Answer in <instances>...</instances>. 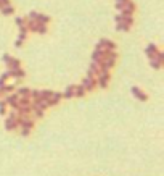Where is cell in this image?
Here are the masks:
<instances>
[{"mask_svg":"<svg viewBox=\"0 0 164 176\" xmlns=\"http://www.w3.org/2000/svg\"><path fill=\"white\" fill-rule=\"evenodd\" d=\"M53 91H40V99L42 100H48L50 97H52Z\"/></svg>","mask_w":164,"mask_h":176,"instance_id":"83f0119b","label":"cell"},{"mask_svg":"<svg viewBox=\"0 0 164 176\" xmlns=\"http://www.w3.org/2000/svg\"><path fill=\"white\" fill-rule=\"evenodd\" d=\"M95 81H97V87L106 89L109 84V71H100V73L95 76Z\"/></svg>","mask_w":164,"mask_h":176,"instance_id":"6da1fadb","label":"cell"},{"mask_svg":"<svg viewBox=\"0 0 164 176\" xmlns=\"http://www.w3.org/2000/svg\"><path fill=\"white\" fill-rule=\"evenodd\" d=\"M100 71H111V68L114 66V60H109V58H103V60L98 63Z\"/></svg>","mask_w":164,"mask_h":176,"instance_id":"8992f818","label":"cell"},{"mask_svg":"<svg viewBox=\"0 0 164 176\" xmlns=\"http://www.w3.org/2000/svg\"><path fill=\"white\" fill-rule=\"evenodd\" d=\"M98 73H100V66H98V63L92 61V65L88 66V70H87V76H88V78H95Z\"/></svg>","mask_w":164,"mask_h":176,"instance_id":"8fae6325","label":"cell"},{"mask_svg":"<svg viewBox=\"0 0 164 176\" xmlns=\"http://www.w3.org/2000/svg\"><path fill=\"white\" fill-rule=\"evenodd\" d=\"M13 91H15V86H13V84H3V86H0V92H2V95L3 94H11Z\"/></svg>","mask_w":164,"mask_h":176,"instance_id":"e0dca14e","label":"cell"},{"mask_svg":"<svg viewBox=\"0 0 164 176\" xmlns=\"http://www.w3.org/2000/svg\"><path fill=\"white\" fill-rule=\"evenodd\" d=\"M85 94H87V91H85V87L82 84L74 86V97H84Z\"/></svg>","mask_w":164,"mask_h":176,"instance_id":"4fadbf2b","label":"cell"},{"mask_svg":"<svg viewBox=\"0 0 164 176\" xmlns=\"http://www.w3.org/2000/svg\"><path fill=\"white\" fill-rule=\"evenodd\" d=\"M8 74L10 78H15V79H23L26 76L24 70L23 68H16V70H8Z\"/></svg>","mask_w":164,"mask_h":176,"instance_id":"9c48e42d","label":"cell"},{"mask_svg":"<svg viewBox=\"0 0 164 176\" xmlns=\"http://www.w3.org/2000/svg\"><path fill=\"white\" fill-rule=\"evenodd\" d=\"M29 133H31V129H27V128H21V136H29Z\"/></svg>","mask_w":164,"mask_h":176,"instance_id":"e575fe53","label":"cell"},{"mask_svg":"<svg viewBox=\"0 0 164 176\" xmlns=\"http://www.w3.org/2000/svg\"><path fill=\"white\" fill-rule=\"evenodd\" d=\"M10 78V74H8V71H5V73H2V76H0V86H3L5 84V81Z\"/></svg>","mask_w":164,"mask_h":176,"instance_id":"f546056e","label":"cell"},{"mask_svg":"<svg viewBox=\"0 0 164 176\" xmlns=\"http://www.w3.org/2000/svg\"><path fill=\"white\" fill-rule=\"evenodd\" d=\"M0 8H2V3H0Z\"/></svg>","mask_w":164,"mask_h":176,"instance_id":"ab89813d","label":"cell"},{"mask_svg":"<svg viewBox=\"0 0 164 176\" xmlns=\"http://www.w3.org/2000/svg\"><path fill=\"white\" fill-rule=\"evenodd\" d=\"M32 110V113L36 115V118H42L43 116V110H40V108H31Z\"/></svg>","mask_w":164,"mask_h":176,"instance_id":"f1b7e54d","label":"cell"},{"mask_svg":"<svg viewBox=\"0 0 164 176\" xmlns=\"http://www.w3.org/2000/svg\"><path fill=\"white\" fill-rule=\"evenodd\" d=\"M16 116H18V113H16V112L6 113V120H16Z\"/></svg>","mask_w":164,"mask_h":176,"instance_id":"836d02e7","label":"cell"},{"mask_svg":"<svg viewBox=\"0 0 164 176\" xmlns=\"http://www.w3.org/2000/svg\"><path fill=\"white\" fill-rule=\"evenodd\" d=\"M0 3H2V6H6V5H11V3H10V0H0Z\"/></svg>","mask_w":164,"mask_h":176,"instance_id":"74e56055","label":"cell"},{"mask_svg":"<svg viewBox=\"0 0 164 176\" xmlns=\"http://www.w3.org/2000/svg\"><path fill=\"white\" fill-rule=\"evenodd\" d=\"M114 19H116V23H122V21H124V16H122L121 13H119V15H116V16H114Z\"/></svg>","mask_w":164,"mask_h":176,"instance_id":"d590c367","label":"cell"},{"mask_svg":"<svg viewBox=\"0 0 164 176\" xmlns=\"http://www.w3.org/2000/svg\"><path fill=\"white\" fill-rule=\"evenodd\" d=\"M156 52H158V47H156L155 44H148V45H146V55H148V58H155Z\"/></svg>","mask_w":164,"mask_h":176,"instance_id":"5bb4252c","label":"cell"},{"mask_svg":"<svg viewBox=\"0 0 164 176\" xmlns=\"http://www.w3.org/2000/svg\"><path fill=\"white\" fill-rule=\"evenodd\" d=\"M114 42L109 39H100V42L97 44V49H103V50H114Z\"/></svg>","mask_w":164,"mask_h":176,"instance_id":"5b68a950","label":"cell"},{"mask_svg":"<svg viewBox=\"0 0 164 176\" xmlns=\"http://www.w3.org/2000/svg\"><path fill=\"white\" fill-rule=\"evenodd\" d=\"M116 2H121V3H127L129 0H116Z\"/></svg>","mask_w":164,"mask_h":176,"instance_id":"f35d334b","label":"cell"},{"mask_svg":"<svg viewBox=\"0 0 164 176\" xmlns=\"http://www.w3.org/2000/svg\"><path fill=\"white\" fill-rule=\"evenodd\" d=\"M150 66H151L153 70H161L163 63H161V61H158L156 58H150Z\"/></svg>","mask_w":164,"mask_h":176,"instance_id":"603a6c76","label":"cell"},{"mask_svg":"<svg viewBox=\"0 0 164 176\" xmlns=\"http://www.w3.org/2000/svg\"><path fill=\"white\" fill-rule=\"evenodd\" d=\"M16 94H18V97H29L31 89H29V87H19L18 91H16ZM29 99H31V97H29Z\"/></svg>","mask_w":164,"mask_h":176,"instance_id":"ffe728a7","label":"cell"},{"mask_svg":"<svg viewBox=\"0 0 164 176\" xmlns=\"http://www.w3.org/2000/svg\"><path fill=\"white\" fill-rule=\"evenodd\" d=\"M116 29H118L119 32H127V31L130 29V26H129V25H125V23L122 21V23H118V26H116Z\"/></svg>","mask_w":164,"mask_h":176,"instance_id":"d4e9b609","label":"cell"},{"mask_svg":"<svg viewBox=\"0 0 164 176\" xmlns=\"http://www.w3.org/2000/svg\"><path fill=\"white\" fill-rule=\"evenodd\" d=\"M36 23H37V21H36ZM36 32L45 34V32H47V25H43V23H37V25H36Z\"/></svg>","mask_w":164,"mask_h":176,"instance_id":"cb8c5ba5","label":"cell"},{"mask_svg":"<svg viewBox=\"0 0 164 176\" xmlns=\"http://www.w3.org/2000/svg\"><path fill=\"white\" fill-rule=\"evenodd\" d=\"M105 58H109V60H114L118 58V53H116L114 50H105Z\"/></svg>","mask_w":164,"mask_h":176,"instance_id":"484cf974","label":"cell"},{"mask_svg":"<svg viewBox=\"0 0 164 176\" xmlns=\"http://www.w3.org/2000/svg\"><path fill=\"white\" fill-rule=\"evenodd\" d=\"M124 6H125V3H121V2H116V8H118V10H119V12H121V10H122V8H124Z\"/></svg>","mask_w":164,"mask_h":176,"instance_id":"8d00e7d4","label":"cell"},{"mask_svg":"<svg viewBox=\"0 0 164 176\" xmlns=\"http://www.w3.org/2000/svg\"><path fill=\"white\" fill-rule=\"evenodd\" d=\"M27 19H32V21H37V23H43V25H47V23L50 21V16L42 15V13L31 12V13H29V16H27Z\"/></svg>","mask_w":164,"mask_h":176,"instance_id":"3957f363","label":"cell"},{"mask_svg":"<svg viewBox=\"0 0 164 176\" xmlns=\"http://www.w3.org/2000/svg\"><path fill=\"white\" fill-rule=\"evenodd\" d=\"M29 97L32 99H40V91H36V89H34V91H31V94H29Z\"/></svg>","mask_w":164,"mask_h":176,"instance_id":"4dcf8cb0","label":"cell"},{"mask_svg":"<svg viewBox=\"0 0 164 176\" xmlns=\"http://www.w3.org/2000/svg\"><path fill=\"white\" fill-rule=\"evenodd\" d=\"M61 99H63V94H61V92H53L52 97L47 100V103H48V107H53V105H56V103L60 102Z\"/></svg>","mask_w":164,"mask_h":176,"instance_id":"7c38bea8","label":"cell"},{"mask_svg":"<svg viewBox=\"0 0 164 176\" xmlns=\"http://www.w3.org/2000/svg\"><path fill=\"white\" fill-rule=\"evenodd\" d=\"M155 58H156L158 61H161V63H163V61H164V53L158 50V52H156V57H155Z\"/></svg>","mask_w":164,"mask_h":176,"instance_id":"d6a6232c","label":"cell"},{"mask_svg":"<svg viewBox=\"0 0 164 176\" xmlns=\"http://www.w3.org/2000/svg\"><path fill=\"white\" fill-rule=\"evenodd\" d=\"M16 26L19 27V31H23V32H27V27H26V19H23L21 16H18V18L15 19Z\"/></svg>","mask_w":164,"mask_h":176,"instance_id":"2e32d148","label":"cell"},{"mask_svg":"<svg viewBox=\"0 0 164 176\" xmlns=\"http://www.w3.org/2000/svg\"><path fill=\"white\" fill-rule=\"evenodd\" d=\"M3 102L6 105H10L11 108H16V103H18V94H6V97L3 99Z\"/></svg>","mask_w":164,"mask_h":176,"instance_id":"52a82bcc","label":"cell"},{"mask_svg":"<svg viewBox=\"0 0 164 176\" xmlns=\"http://www.w3.org/2000/svg\"><path fill=\"white\" fill-rule=\"evenodd\" d=\"M3 61L6 63V66L10 68V70H16V68H21V61L18 60V58H13L11 55H3Z\"/></svg>","mask_w":164,"mask_h":176,"instance_id":"7a4b0ae2","label":"cell"},{"mask_svg":"<svg viewBox=\"0 0 164 176\" xmlns=\"http://www.w3.org/2000/svg\"><path fill=\"white\" fill-rule=\"evenodd\" d=\"M103 58H105V50H103V49H95V52L92 53V61H95V63H100Z\"/></svg>","mask_w":164,"mask_h":176,"instance_id":"30bf717a","label":"cell"},{"mask_svg":"<svg viewBox=\"0 0 164 176\" xmlns=\"http://www.w3.org/2000/svg\"><path fill=\"white\" fill-rule=\"evenodd\" d=\"M36 21H32V19H26V27L27 31H32V32H36Z\"/></svg>","mask_w":164,"mask_h":176,"instance_id":"4316f807","label":"cell"},{"mask_svg":"<svg viewBox=\"0 0 164 176\" xmlns=\"http://www.w3.org/2000/svg\"><path fill=\"white\" fill-rule=\"evenodd\" d=\"M0 115H6V103L0 100Z\"/></svg>","mask_w":164,"mask_h":176,"instance_id":"1f68e13d","label":"cell"},{"mask_svg":"<svg viewBox=\"0 0 164 176\" xmlns=\"http://www.w3.org/2000/svg\"><path fill=\"white\" fill-rule=\"evenodd\" d=\"M81 84L85 87L87 92H92L93 89H97V81H95V78H88V76H85V78L82 79Z\"/></svg>","mask_w":164,"mask_h":176,"instance_id":"277c9868","label":"cell"},{"mask_svg":"<svg viewBox=\"0 0 164 176\" xmlns=\"http://www.w3.org/2000/svg\"><path fill=\"white\" fill-rule=\"evenodd\" d=\"M18 125H16V120H5V129L6 131H15Z\"/></svg>","mask_w":164,"mask_h":176,"instance_id":"ac0fdd59","label":"cell"},{"mask_svg":"<svg viewBox=\"0 0 164 176\" xmlns=\"http://www.w3.org/2000/svg\"><path fill=\"white\" fill-rule=\"evenodd\" d=\"M74 97V84H69L63 92V99H73Z\"/></svg>","mask_w":164,"mask_h":176,"instance_id":"9a60e30c","label":"cell"},{"mask_svg":"<svg viewBox=\"0 0 164 176\" xmlns=\"http://www.w3.org/2000/svg\"><path fill=\"white\" fill-rule=\"evenodd\" d=\"M0 12H2V15L10 16V15H13V13H15V10H13L11 5H6V6H2V8H0Z\"/></svg>","mask_w":164,"mask_h":176,"instance_id":"44dd1931","label":"cell"},{"mask_svg":"<svg viewBox=\"0 0 164 176\" xmlns=\"http://www.w3.org/2000/svg\"><path fill=\"white\" fill-rule=\"evenodd\" d=\"M18 105L19 107H31V99L29 97H18Z\"/></svg>","mask_w":164,"mask_h":176,"instance_id":"7402d4cb","label":"cell"},{"mask_svg":"<svg viewBox=\"0 0 164 176\" xmlns=\"http://www.w3.org/2000/svg\"><path fill=\"white\" fill-rule=\"evenodd\" d=\"M26 37H27V32H23V31H19V36H18V39H16V42H15V45L18 47V49L23 45V42L26 40Z\"/></svg>","mask_w":164,"mask_h":176,"instance_id":"d6986e66","label":"cell"},{"mask_svg":"<svg viewBox=\"0 0 164 176\" xmlns=\"http://www.w3.org/2000/svg\"><path fill=\"white\" fill-rule=\"evenodd\" d=\"M132 94H134V97H137L138 100H142V102H146V100H148V95H146L145 92L142 91V89L137 87V86H134V87H132Z\"/></svg>","mask_w":164,"mask_h":176,"instance_id":"ba28073f","label":"cell"}]
</instances>
